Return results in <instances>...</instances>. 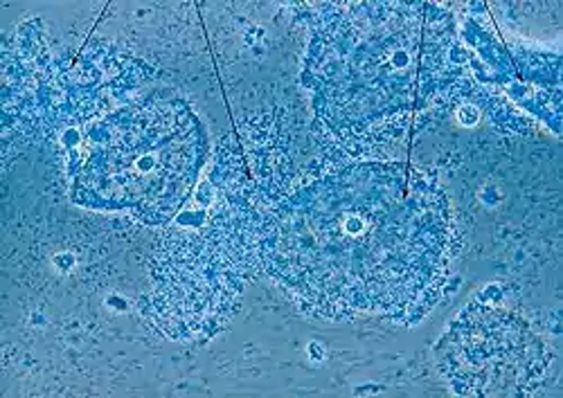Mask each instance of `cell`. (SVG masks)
Returning a JSON list of instances; mask_svg holds the SVG:
<instances>
[{
  "instance_id": "cell-2",
  "label": "cell",
  "mask_w": 563,
  "mask_h": 398,
  "mask_svg": "<svg viewBox=\"0 0 563 398\" xmlns=\"http://www.w3.org/2000/svg\"><path fill=\"white\" fill-rule=\"evenodd\" d=\"M545 367L539 338L505 309L472 307L442 342V369L453 389L468 396L530 394Z\"/></svg>"
},
{
  "instance_id": "cell-1",
  "label": "cell",
  "mask_w": 563,
  "mask_h": 398,
  "mask_svg": "<svg viewBox=\"0 0 563 398\" xmlns=\"http://www.w3.org/2000/svg\"><path fill=\"white\" fill-rule=\"evenodd\" d=\"M273 241L279 273L320 307L382 311L435 275L446 217L421 174L356 165L291 198Z\"/></svg>"
},
{
  "instance_id": "cell-3",
  "label": "cell",
  "mask_w": 563,
  "mask_h": 398,
  "mask_svg": "<svg viewBox=\"0 0 563 398\" xmlns=\"http://www.w3.org/2000/svg\"><path fill=\"white\" fill-rule=\"evenodd\" d=\"M150 109H143V124H120L111 137L100 144L98 167L107 169L100 187H107L111 203L122 208L131 203H156V198L174 191L178 185L187 189V174L192 165H185L183 156L190 154L192 144H185L190 131L183 126L156 129L145 126Z\"/></svg>"
}]
</instances>
